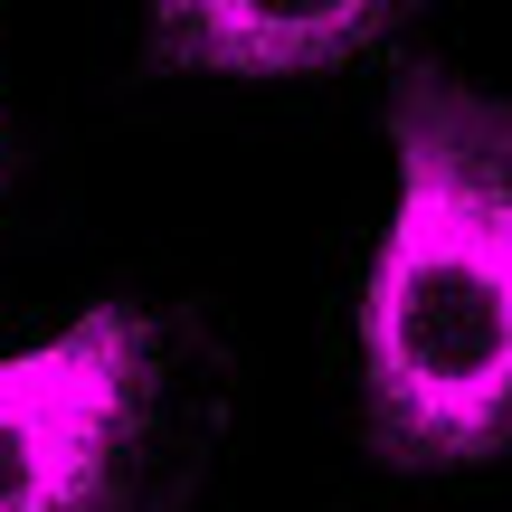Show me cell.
<instances>
[{
    "mask_svg": "<svg viewBox=\"0 0 512 512\" xmlns=\"http://www.w3.org/2000/svg\"><path fill=\"white\" fill-rule=\"evenodd\" d=\"M152 408L143 313H76L57 342L0 361V512H105Z\"/></svg>",
    "mask_w": 512,
    "mask_h": 512,
    "instance_id": "7a4b0ae2",
    "label": "cell"
},
{
    "mask_svg": "<svg viewBox=\"0 0 512 512\" xmlns=\"http://www.w3.org/2000/svg\"><path fill=\"white\" fill-rule=\"evenodd\" d=\"M370 38H380V10H370V0H313V10H275V0H181V10H162V57H181V67H228V76L342 67Z\"/></svg>",
    "mask_w": 512,
    "mask_h": 512,
    "instance_id": "3957f363",
    "label": "cell"
},
{
    "mask_svg": "<svg viewBox=\"0 0 512 512\" xmlns=\"http://www.w3.org/2000/svg\"><path fill=\"white\" fill-rule=\"evenodd\" d=\"M399 209L361 285L370 427L399 465L512 446V105L408 76L389 105Z\"/></svg>",
    "mask_w": 512,
    "mask_h": 512,
    "instance_id": "6da1fadb",
    "label": "cell"
}]
</instances>
